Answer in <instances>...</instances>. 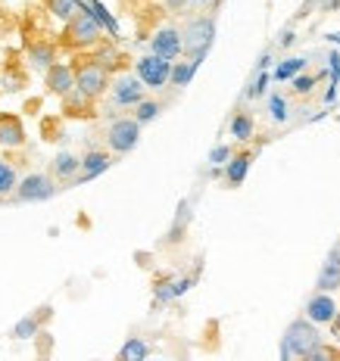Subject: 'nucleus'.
Here are the masks:
<instances>
[{"mask_svg": "<svg viewBox=\"0 0 340 361\" xmlns=\"http://www.w3.org/2000/svg\"><path fill=\"white\" fill-rule=\"evenodd\" d=\"M72 69H75V87L81 94H88L90 100H97V97H103L110 90V69L100 66L97 59H78V63H72Z\"/></svg>", "mask_w": 340, "mask_h": 361, "instance_id": "nucleus-1", "label": "nucleus"}, {"mask_svg": "<svg viewBox=\"0 0 340 361\" xmlns=\"http://www.w3.org/2000/svg\"><path fill=\"white\" fill-rule=\"evenodd\" d=\"M100 41V25H97V19L90 16V13L81 6L78 16L66 22L63 28V44L72 50H85V47H94V44Z\"/></svg>", "mask_w": 340, "mask_h": 361, "instance_id": "nucleus-2", "label": "nucleus"}, {"mask_svg": "<svg viewBox=\"0 0 340 361\" xmlns=\"http://www.w3.org/2000/svg\"><path fill=\"white\" fill-rule=\"evenodd\" d=\"M315 345H322V340H319V330L312 327V321L300 318V321H293V324L287 327V334H284V352L287 355L306 358Z\"/></svg>", "mask_w": 340, "mask_h": 361, "instance_id": "nucleus-3", "label": "nucleus"}, {"mask_svg": "<svg viewBox=\"0 0 340 361\" xmlns=\"http://www.w3.org/2000/svg\"><path fill=\"white\" fill-rule=\"evenodd\" d=\"M213 35H216L213 19H194L191 25L181 32V41H184V54L200 63V59L206 56L209 44H213Z\"/></svg>", "mask_w": 340, "mask_h": 361, "instance_id": "nucleus-4", "label": "nucleus"}, {"mask_svg": "<svg viewBox=\"0 0 340 361\" xmlns=\"http://www.w3.org/2000/svg\"><path fill=\"white\" fill-rule=\"evenodd\" d=\"M134 69H138V78L143 87H163V85H169V78H172V63L156 54L141 56L138 63H134Z\"/></svg>", "mask_w": 340, "mask_h": 361, "instance_id": "nucleus-5", "label": "nucleus"}, {"mask_svg": "<svg viewBox=\"0 0 340 361\" xmlns=\"http://www.w3.org/2000/svg\"><path fill=\"white\" fill-rule=\"evenodd\" d=\"M141 137V122L138 118H116L107 131V144L112 153H128V149L138 147Z\"/></svg>", "mask_w": 340, "mask_h": 361, "instance_id": "nucleus-6", "label": "nucleus"}, {"mask_svg": "<svg viewBox=\"0 0 340 361\" xmlns=\"http://www.w3.org/2000/svg\"><path fill=\"white\" fill-rule=\"evenodd\" d=\"M337 308L340 305L331 299V293H315L306 302V321H312V324H334Z\"/></svg>", "mask_w": 340, "mask_h": 361, "instance_id": "nucleus-7", "label": "nucleus"}, {"mask_svg": "<svg viewBox=\"0 0 340 361\" xmlns=\"http://www.w3.org/2000/svg\"><path fill=\"white\" fill-rule=\"evenodd\" d=\"M150 47H153L156 56L169 59V63L184 54V41H181V32H175V28H163V32H156L153 41H150Z\"/></svg>", "mask_w": 340, "mask_h": 361, "instance_id": "nucleus-8", "label": "nucleus"}, {"mask_svg": "<svg viewBox=\"0 0 340 361\" xmlns=\"http://www.w3.org/2000/svg\"><path fill=\"white\" fill-rule=\"evenodd\" d=\"M112 100H116L119 106H138V103H143V85H141V78L122 75V78L112 85Z\"/></svg>", "mask_w": 340, "mask_h": 361, "instance_id": "nucleus-9", "label": "nucleus"}, {"mask_svg": "<svg viewBox=\"0 0 340 361\" xmlns=\"http://www.w3.org/2000/svg\"><path fill=\"white\" fill-rule=\"evenodd\" d=\"M16 193H19V200H25V202L47 200L50 193H54V180H50L47 175H28V178L19 184Z\"/></svg>", "mask_w": 340, "mask_h": 361, "instance_id": "nucleus-10", "label": "nucleus"}, {"mask_svg": "<svg viewBox=\"0 0 340 361\" xmlns=\"http://www.w3.org/2000/svg\"><path fill=\"white\" fill-rule=\"evenodd\" d=\"M47 87L54 90V94H59V97L72 94L75 90V69L72 66H66V63H54L47 69Z\"/></svg>", "mask_w": 340, "mask_h": 361, "instance_id": "nucleus-11", "label": "nucleus"}, {"mask_svg": "<svg viewBox=\"0 0 340 361\" xmlns=\"http://www.w3.org/2000/svg\"><path fill=\"white\" fill-rule=\"evenodd\" d=\"M315 287H319V293H331V290L340 287V250H334L328 259H324Z\"/></svg>", "mask_w": 340, "mask_h": 361, "instance_id": "nucleus-12", "label": "nucleus"}, {"mask_svg": "<svg viewBox=\"0 0 340 361\" xmlns=\"http://www.w3.org/2000/svg\"><path fill=\"white\" fill-rule=\"evenodd\" d=\"M63 112L69 118H90L94 116V100H90L88 94H81L78 87L72 90V94L63 97Z\"/></svg>", "mask_w": 340, "mask_h": 361, "instance_id": "nucleus-13", "label": "nucleus"}, {"mask_svg": "<svg viewBox=\"0 0 340 361\" xmlns=\"http://www.w3.org/2000/svg\"><path fill=\"white\" fill-rule=\"evenodd\" d=\"M22 140H25V128L16 116H10V112H0V144L4 147H19Z\"/></svg>", "mask_w": 340, "mask_h": 361, "instance_id": "nucleus-14", "label": "nucleus"}, {"mask_svg": "<svg viewBox=\"0 0 340 361\" xmlns=\"http://www.w3.org/2000/svg\"><path fill=\"white\" fill-rule=\"evenodd\" d=\"M50 318V308L44 305V308H37V312L32 314V318H22L16 327H13V336H16V340H28V336H35L37 330H41V324L44 321Z\"/></svg>", "mask_w": 340, "mask_h": 361, "instance_id": "nucleus-15", "label": "nucleus"}, {"mask_svg": "<svg viewBox=\"0 0 340 361\" xmlns=\"http://www.w3.org/2000/svg\"><path fill=\"white\" fill-rule=\"evenodd\" d=\"M107 169H110V156L100 153V149H90L85 159H81V178H85V180L103 175Z\"/></svg>", "mask_w": 340, "mask_h": 361, "instance_id": "nucleus-16", "label": "nucleus"}, {"mask_svg": "<svg viewBox=\"0 0 340 361\" xmlns=\"http://www.w3.org/2000/svg\"><path fill=\"white\" fill-rule=\"evenodd\" d=\"M250 159L253 156L250 153H238V156H231V162H228V171H225V178H228V184H244V178H247V169H250Z\"/></svg>", "mask_w": 340, "mask_h": 361, "instance_id": "nucleus-17", "label": "nucleus"}, {"mask_svg": "<svg viewBox=\"0 0 340 361\" xmlns=\"http://www.w3.org/2000/svg\"><path fill=\"white\" fill-rule=\"evenodd\" d=\"M147 355H150V349H147V343L143 340H138V336H131L122 349H119V355H116V361H147Z\"/></svg>", "mask_w": 340, "mask_h": 361, "instance_id": "nucleus-18", "label": "nucleus"}, {"mask_svg": "<svg viewBox=\"0 0 340 361\" xmlns=\"http://www.w3.org/2000/svg\"><path fill=\"white\" fill-rule=\"evenodd\" d=\"M197 59H184V63H172V85L175 87H184V85H191V78H194V72H197Z\"/></svg>", "mask_w": 340, "mask_h": 361, "instance_id": "nucleus-19", "label": "nucleus"}, {"mask_svg": "<svg viewBox=\"0 0 340 361\" xmlns=\"http://www.w3.org/2000/svg\"><path fill=\"white\" fill-rule=\"evenodd\" d=\"M47 6H50V13L54 16H59V19H75L78 16V10H81V4L78 0H47Z\"/></svg>", "mask_w": 340, "mask_h": 361, "instance_id": "nucleus-20", "label": "nucleus"}, {"mask_svg": "<svg viewBox=\"0 0 340 361\" xmlns=\"http://www.w3.org/2000/svg\"><path fill=\"white\" fill-rule=\"evenodd\" d=\"M78 169H81V159H75L72 153H59L54 159V175H59V178H72Z\"/></svg>", "mask_w": 340, "mask_h": 361, "instance_id": "nucleus-21", "label": "nucleus"}, {"mask_svg": "<svg viewBox=\"0 0 340 361\" xmlns=\"http://www.w3.org/2000/svg\"><path fill=\"white\" fill-rule=\"evenodd\" d=\"M54 44H35V47H28V59H32L35 66H54Z\"/></svg>", "mask_w": 340, "mask_h": 361, "instance_id": "nucleus-22", "label": "nucleus"}, {"mask_svg": "<svg viewBox=\"0 0 340 361\" xmlns=\"http://www.w3.org/2000/svg\"><path fill=\"white\" fill-rule=\"evenodd\" d=\"M231 134L238 140H250L253 137V118L247 116V112H238V116L231 118Z\"/></svg>", "mask_w": 340, "mask_h": 361, "instance_id": "nucleus-23", "label": "nucleus"}, {"mask_svg": "<svg viewBox=\"0 0 340 361\" xmlns=\"http://www.w3.org/2000/svg\"><path fill=\"white\" fill-rule=\"evenodd\" d=\"M306 66V59H300V56H293V59H284L281 66H278L275 69V78L278 81H287V78H293V75H297L300 69H303Z\"/></svg>", "mask_w": 340, "mask_h": 361, "instance_id": "nucleus-24", "label": "nucleus"}, {"mask_svg": "<svg viewBox=\"0 0 340 361\" xmlns=\"http://www.w3.org/2000/svg\"><path fill=\"white\" fill-rule=\"evenodd\" d=\"M13 187H19L16 169H13L10 162H0V197H4V193H10Z\"/></svg>", "mask_w": 340, "mask_h": 361, "instance_id": "nucleus-25", "label": "nucleus"}, {"mask_svg": "<svg viewBox=\"0 0 340 361\" xmlns=\"http://www.w3.org/2000/svg\"><path fill=\"white\" fill-rule=\"evenodd\" d=\"M303 361H340V349H334V345H328V343H322V345H315V349L309 352Z\"/></svg>", "mask_w": 340, "mask_h": 361, "instance_id": "nucleus-26", "label": "nucleus"}, {"mask_svg": "<svg viewBox=\"0 0 340 361\" xmlns=\"http://www.w3.org/2000/svg\"><path fill=\"white\" fill-rule=\"evenodd\" d=\"M138 112H134V118H138L141 125H147V122H153L156 116H160V103L156 100H143V103H138V106H134Z\"/></svg>", "mask_w": 340, "mask_h": 361, "instance_id": "nucleus-27", "label": "nucleus"}, {"mask_svg": "<svg viewBox=\"0 0 340 361\" xmlns=\"http://www.w3.org/2000/svg\"><path fill=\"white\" fill-rule=\"evenodd\" d=\"M269 109H271V118H275V122H284V118H287V103L281 100V97H271Z\"/></svg>", "mask_w": 340, "mask_h": 361, "instance_id": "nucleus-28", "label": "nucleus"}, {"mask_svg": "<svg viewBox=\"0 0 340 361\" xmlns=\"http://www.w3.org/2000/svg\"><path fill=\"white\" fill-rule=\"evenodd\" d=\"M312 85H315L312 75H300V78H293V90H297V94H309Z\"/></svg>", "mask_w": 340, "mask_h": 361, "instance_id": "nucleus-29", "label": "nucleus"}, {"mask_svg": "<svg viewBox=\"0 0 340 361\" xmlns=\"http://www.w3.org/2000/svg\"><path fill=\"white\" fill-rule=\"evenodd\" d=\"M209 162H216V165L231 162V149H228V147H216V149H213V156H209Z\"/></svg>", "mask_w": 340, "mask_h": 361, "instance_id": "nucleus-30", "label": "nucleus"}, {"mask_svg": "<svg viewBox=\"0 0 340 361\" xmlns=\"http://www.w3.org/2000/svg\"><path fill=\"white\" fill-rule=\"evenodd\" d=\"M184 4H191V0H165V6H169V10H172V13L184 10Z\"/></svg>", "mask_w": 340, "mask_h": 361, "instance_id": "nucleus-31", "label": "nucleus"}, {"mask_svg": "<svg viewBox=\"0 0 340 361\" xmlns=\"http://www.w3.org/2000/svg\"><path fill=\"white\" fill-rule=\"evenodd\" d=\"M262 87H266V75H259V81L250 87V97H256V94H262Z\"/></svg>", "mask_w": 340, "mask_h": 361, "instance_id": "nucleus-32", "label": "nucleus"}, {"mask_svg": "<svg viewBox=\"0 0 340 361\" xmlns=\"http://www.w3.org/2000/svg\"><path fill=\"white\" fill-rule=\"evenodd\" d=\"M331 72H334V75H340V56H337V54L331 56Z\"/></svg>", "mask_w": 340, "mask_h": 361, "instance_id": "nucleus-33", "label": "nucleus"}, {"mask_svg": "<svg viewBox=\"0 0 340 361\" xmlns=\"http://www.w3.org/2000/svg\"><path fill=\"white\" fill-rule=\"evenodd\" d=\"M334 327H337V334H340V308H337V318H334Z\"/></svg>", "mask_w": 340, "mask_h": 361, "instance_id": "nucleus-34", "label": "nucleus"}, {"mask_svg": "<svg viewBox=\"0 0 340 361\" xmlns=\"http://www.w3.org/2000/svg\"><path fill=\"white\" fill-rule=\"evenodd\" d=\"M191 4H209V0H191Z\"/></svg>", "mask_w": 340, "mask_h": 361, "instance_id": "nucleus-35", "label": "nucleus"}, {"mask_svg": "<svg viewBox=\"0 0 340 361\" xmlns=\"http://www.w3.org/2000/svg\"><path fill=\"white\" fill-rule=\"evenodd\" d=\"M147 4H153V0H147Z\"/></svg>", "mask_w": 340, "mask_h": 361, "instance_id": "nucleus-36", "label": "nucleus"}]
</instances>
